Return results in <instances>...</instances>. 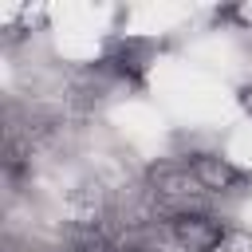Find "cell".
Segmentation results:
<instances>
[{
  "label": "cell",
  "instance_id": "277c9868",
  "mask_svg": "<svg viewBox=\"0 0 252 252\" xmlns=\"http://www.w3.org/2000/svg\"><path fill=\"white\" fill-rule=\"evenodd\" d=\"M217 252H252V232L248 228H228V236L220 240Z\"/></svg>",
  "mask_w": 252,
  "mask_h": 252
},
{
  "label": "cell",
  "instance_id": "6da1fadb",
  "mask_svg": "<svg viewBox=\"0 0 252 252\" xmlns=\"http://www.w3.org/2000/svg\"><path fill=\"white\" fill-rule=\"evenodd\" d=\"M169 236L185 252H217L220 240L228 236V228L209 213H173L169 217Z\"/></svg>",
  "mask_w": 252,
  "mask_h": 252
},
{
  "label": "cell",
  "instance_id": "8992f818",
  "mask_svg": "<svg viewBox=\"0 0 252 252\" xmlns=\"http://www.w3.org/2000/svg\"><path fill=\"white\" fill-rule=\"evenodd\" d=\"M228 16H236V20H244V24H252V4H244V8H232Z\"/></svg>",
  "mask_w": 252,
  "mask_h": 252
},
{
  "label": "cell",
  "instance_id": "7a4b0ae2",
  "mask_svg": "<svg viewBox=\"0 0 252 252\" xmlns=\"http://www.w3.org/2000/svg\"><path fill=\"white\" fill-rule=\"evenodd\" d=\"M189 169H193V177L201 181L205 193H228V189L240 185V169L220 154H197L189 161Z\"/></svg>",
  "mask_w": 252,
  "mask_h": 252
},
{
  "label": "cell",
  "instance_id": "3957f363",
  "mask_svg": "<svg viewBox=\"0 0 252 252\" xmlns=\"http://www.w3.org/2000/svg\"><path fill=\"white\" fill-rule=\"evenodd\" d=\"M150 193L158 197H193V193H205L201 181L193 177L189 161L185 165H154L150 169Z\"/></svg>",
  "mask_w": 252,
  "mask_h": 252
},
{
  "label": "cell",
  "instance_id": "5b68a950",
  "mask_svg": "<svg viewBox=\"0 0 252 252\" xmlns=\"http://www.w3.org/2000/svg\"><path fill=\"white\" fill-rule=\"evenodd\" d=\"M236 98H240V110H244V114L252 118V83H244V87L236 91Z\"/></svg>",
  "mask_w": 252,
  "mask_h": 252
}]
</instances>
